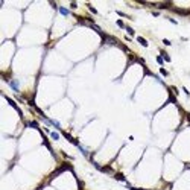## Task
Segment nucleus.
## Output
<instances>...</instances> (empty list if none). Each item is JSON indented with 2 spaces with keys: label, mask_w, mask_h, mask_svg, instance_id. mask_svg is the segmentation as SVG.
<instances>
[{
  "label": "nucleus",
  "mask_w": 190,
  "mask_h": 190,
  "mask_svg": "<svg viewBox=\"0 0 190 190\" xmlns=\"http://www.w3.org/2000/svg\"><path fill=\"white\" fill-rule=\"evenodd\" d=\"M87 8H88V9H90V11H91V14H97V11H96V9H94V8H93V6H91V5H90V3H87Z\"/></svg>",
  "instance_id": "nucleus-13"
},
{
  "label": "nucleus",
  "mask_w": 190,
  "mask_h": 190,
  "mask_svg": "<svg viewBox=\"0 0 190 190\" xmlns=\"http://www.w3.org/2000/svg\"><path fill=\"white\" fill-rule=\"evenodd\" d=\"M157 62H158L160 66H163V64H164V59L161 58V55H158V56H157Z\"/></svg>",
  "instance_id": "nucleus-14"
},
{
  "label": "nucleus",
  "mask_w": 190,
  "mask_h": 190,
  "mask_svg": "<svg viewBox=\"0 0 190 190\" xmlns=\"http://www.w3.org/2000/svg\"><path fill=\"white\" fill-rule=\"evenodd\" d=\"M117 26H119V27H122V29H125V27H126V24H125L122 20H117Z\"/></svg>",
  "instance_id": "nucleus-15"
},
{
  "label": "nucleus",
  "mask_w": 190,
  "mask_h": 190,
  "mask_svg": "<svg viewBox=\"0 0 190 190\" xmlns=\"http://www.w3.org/2000/svg\"><path fill=\"white\" fill-rule=\"evenodd\" d=\"M50 137H52L53 140H58V138H59V134L55 132V131H52V132H50Z\"/></svg>",
  "instance_id": "nucleus-12"
},
{
  "label": "nucleus",
  "mask_w": 190,
  "mask_h": 190,
  "mask_svg": "<svg viewBox=\"0 0 190 190\" xmlns=\"http://www.w3.org/2000/svg\"><path fill=\"white\" fill-rule=\"evenodd\" d=\"M26 126H31V128H37V129H40V126H38V123H37V122H27V123H26Z\"/></svg>",
  "instance_id": "nucleus-8"
},
{
  "label": "nucleus",
  "mask_w": 190,
  "mask_h": 190,
  "mask_svg": "<svg viewBox=\"0 0 190 190\" xmlns=\"http://www.w3.org/2000/svg\"><path fill=\"white\" fill-rule=\"evenodd\" d=\"M78 147H79V151H81V152H82V154H84V155H85V157H90L88 151H87V149H85V147H84V146H81V144H79Z\"/></svg>",
  "instance_id": "nucleus-9"
},
{
  "label": "nucleus",
  "mask_w": 190,
  "mask_h": 190,
  "mask_svg": "<svg viewBox=\"0 0 190 190\" xmlns=\"http://www.w3.org/2000/svg\"><path fill=\"white\" fill-rule=\"evenodd\" d=\"M114 178H116V179H119V181H123V182H126V178H125V175H123V173H114Z\"/></svg>",
  "instance_id": "nucleus-6"
},
{
  "label": "nucleus",
  "mask_w": 190,
  "mask_h": 190,
  "mask_svg": "<svg viewBox=\"0 0 190 190\" xmlns=\"http://www.w3.org/2000/svg\"><path fill=\"white\" fill-rule=\"evenodd\" d=\"M101 172H105V173H112V169L109 166H105V167H102L101 169Z\"/></svg>",
  "instance_id": "nucleus-10"
},
{
  "label": "nucleus",
  "mask_w": 190,
  "mask_h": 190,
  "mask_svg": "<svg viewBox=\"0 0 190 190\" xmlns=\"http://www.w3.org/2000/svg\"><path fill=\"white\" fill-rule=\"evenodd\" d=\"M186 117H187V120L190 122V112H186Z\"/></svg>",
  "instance_id": "nucleus-24"
},
{
  "label": "nucleus",
  "mask_w": 190,
  "mask_h": 190,
  "mask_svg": "<svg viewBox=\"0 0 190 190\" xmlns=\"http://www.w3.org/2000/svg\"><path fill=\"white\" fill-rule=\"evenodd\" d=\"M160 53H161V58H163L164 61H166V62H170V56H169V55H167L166 52H164V50H161Z\"/></svg>",
  "instance_id": "nucleus-7"
},
{
  "label": "nucleus",
  "mask_w": 190,
  "mask_h": 190,
  "mask_svg": "<svg viewBox=\"0 0 190 190\" xmlns=\"http://www.w3.org/2000/svg\"><path fill=\"white\" fill-rule=\"evenodd\" d=\"M70 8L75 9V8H76V3H75V2H72V3H70Z\"/></svg>",
  "instance_id": "nucleus-20"
},
{
  "label": "nucleus",
  "mask_w": 190,
  "mask_h": 190,
  "mask_svg": "<svg viewBox=\"0 0 190 190\" xmlns=\"http://www.w3.org/2000/svg\"><path fill=\"white\" fill-rule=\"evenodd\" d=\"M117 14L120 15V17H126V18H129V15H126L125 12H120V11H117Z\"/></svg>",
  "instance_id": "nucleus-18"
},
{
  "label": "nucleus",
  "mask_w": 190,
  "mask_h": 190,
  "mask_svg": "<svg viewBox=\"0 0 190 190\" xmlns=\"http://www.w3.org/2000/svg\"><path fill=\"white\" fill-rule=\"evenodd\" d=\"M169 102H173V104H176V97H175V96H172V94H170V97H169Z\"/></svg>",
  "instance_id": "nucleus-17"
},
{
  "label": "nucleus",
  "mask_w": 190,
  "mask_h": 190,
  "mask_svg": "<svg viewBox=\"0 0 190 190\" xmlns=\"http://www.w3.org/2000/svg\"><path fill=\"white\" fill-rule=\"evenodd\" d=\"M160 73H161L163 76H167V75H169V72H167V70H164L163 67H161V69H160Z\"/></svg>",
  "instance_id": "nucleus-16"
},
{
  "label": "nucleus",
  "mask_w": 190,
  "mask_h": 190,
  "mask_svg": "<svg viewBox=\"0 0 190 190\" xmlns=\"http://www.w3.org/2000/svg\"><path fill=\"white\" fill-rule=\"evenodd\" d=\"M104 44H109V46H117V47L122 46L120 41H119L117 38H116V37H109V35H107V38L104 40Z\"/></svg>",
  "instance_id": "nucleus-1"
},
{
  "label": "nucleus",
  "mask_w": 190,
  "mask_h": 190,
  "mask_svg": "<svg viewBox=\"0 0 190 190\" xmlns=\"http://www.w3.org/2000/svg\"><path fill=\"white\" fill-rule=\"evenodd\" d=\"M137 41H138V43H140V44H141L143 47H147V46H149V43H147V41L144 40L143 37H137Z\"/></svg>",
  "instance_id": "nucleus-5"
},
{
  "label": "nucleus",
  "mask_w": 190,
  "mask_h": 190,
  "mask_svg": "<svg viewBox=\"0 0 190 190\" xmlns=\"http://www.w3.org/2000/svg\"><path fill=\"white\" fill-rule=\"evenodd\" d=\"M58 11H59V14H61V15H66V17L70 14V11H69L67 8H64V6H59V8H58Z\"/></svg>",
  "instance_id": "nucleus-4"
},
{
  "label": "nucleus",
  "mask_w": 190,
  "mask_h": 190,
  "mask_svg": "<svg viewBox=\"0 0 190 190\" xmlns=\"http://www.w3.org/2000/svg\"><path fill=\"white\" fill-rule=\"evenodd\" d=\"M6 101H8V104H9V105H11V107H12V108H14V109H15V111H17V112H18V116H20V117H23V112H21V109H20V108H18V105H17V104H15V102H14V101H12V99H11V97H6Z\"/></svg>",
  "instance_id": "nucleus-2"
},
{
  "label": "nucleus",
  "mask_w": 190,
  "mask_h": 190,
  "mask_svg": "<svg viewBox=\"0 0 190 190\" xmlns=\"http://www.w3.org/2000/svg\"><path fill=\"white\" fill-rule=\"evenodd\" d=\"M163 43H164V44H166V46H170V44H172V43H170V41H169V40H163Z\"/></svg>",
  "instance_id": "nucleus-19"
},
{
  "label": "nucleus",
  "mask_w": 190,
  "mask_h": 190,
  "mask_svg": "<svg viewBox=\"0 0 190 190\" xmlns=\"http://www.w3.org/2000/svg\"><path fill=\"white\" fill-rule=\"evenodd\" d=\"M182 91H184V93H186L187 96H190V93H189V90H187V88H182Z\"/></svg>",
  "instance_id": "nucleus-22"
},
{
  "label": "nucleus",
  "mask_w": 190,
  "mask_h": 190,
  "mask_svg": "<svg viewBox=\"0 0 190 190\" xmlns=\"http://www.w3.org/2000/svg\"><path fill=\"white\" fill-rule=\"evenodd\" d=\"M152 15H154V17H158V15H160V12H157V11H154V12H152Z\"/></svg>",
  "instance_id": "nucleus-21"
},
{
  "label": "nucleus",
  "mask_w": 190,
  "mask_h": 190,
  "mask_svg": "<svg viewBox=\"0 0 190 190\" xmlns=\"http://www.w3.org/2000/svg\"><path fill=\"white\" fill-rule=\"evenodd\" d=\"M125 31H126L128 34L131 35V37H134V34H136V32H134V29H132V27H129V26H126V27H125Z\"/></svg>",
  "instance_id": "nucleus-11"
},
{
  "label": "nucleus",
  "mask_w": 190,
  "mask_h": 190,
  "mask_svg": "<svg viewBox=\"0 0 190 190\" xmlns=\"http://www.w3.org/2000/svg\"><path fill=\"white\" fill-rule=\"evenodd\" d=\"M9 87H11L14 91H20V82H18V79H11V81H9Z\"/></svg>",
  "instance_id": "nucleus-3"
},
{
  "label": "nucleus",
  "mask_w": 190,
  "mask_h": 190,
  "mask_svg": "<svg viewBox=\"0 0 190 190\" xmlns=\"http://www.w3.org/2000/svg\"><path fill=\"white\" fill-rule=\"evenodd\" d=\"M129 189H131V190H144V189H137V187H131V186H129Z\"/></svg>",
  "instance_id": "nucleus-23"
}]
</instances>
